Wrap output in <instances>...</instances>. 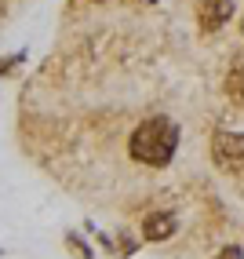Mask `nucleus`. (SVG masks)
<instances>
[{
	"instance_id": "1",
	"label": "nucleus",
	"mask_w": 244,
	"mask_h": 259,
	"mask_svg": "<svg viewBox=\"0 0 244 259\" xmlns=\"http://www.w3.org/2000/svg\"><path fill=\"white\" fill-rule=\"evenodd\" d=\"M175 150H179V124L168 120V117L142 120V124L131 132V139H128L131 161L150 164V168H164L171 157H175Z\"/></svg>"
},
{
	"instance_id": "2",
	"label": "nucleus",
	"mask_w": 244,
	"mask_h": 259,
	"mask_svg": "<svg viewBox=\"0 0 244 259\" xmlns=\"http://www.w3.org/2000/svg\"><path fill=\"white\" fill-rule=\"evenodd\" d=\"M212 161L219 168H244V132H215Z\"/></svg>"
},
{
	"instance_id": "3",
	"label": "nucleus",
	"mask_w": 244,
	"mask_h": 259,
	"mask_svg": "<svg viewBox=\"0 0 244 259\" xmlns=\"http://www.w3.org/2000/svg\"><path fill=\"white\" fill-rule=\"evenodd\" d=\"M237 0H197V19L204 33H215L222 22H230Z\"/></svg>"
},
{
	"instance_id": "4",
	"label": "nucleus",
	"mask_w": 244,
	"mask_h": 259,
	"mask_svg": "<svg viewBox=\"0 0 244 259\" xmlns=\"http://www.w3.org/2000/svg\"><path fill=\"white\" fill-rule=\"evenodd\" d=\"M175 234V215L171 212H153L142 219V237L146 241H168Z\"/></svg>"
},
{
	"instance_id": "5",
	"label": "nucleus",
	"mask_w": 244,
	"mask_h": 259,
	"mask_svg": "<svg viewBox=\"0 0 244 259\" xmlns=\"http://www.w3.org/2000/svg\"><path fill=\"white\" fill-rule=\"evenodd\" d=\"M226 92H230V99L244 102V62H237L230 70V77H226Z\"/></svg>"
},
{
	"instance_id": "6",
	"label": "nucleus",
	"mask_w": 244,
	"mask_h": 259,
	"mask_svg": "<svg viewBox=\"0 0 244 259\" xmlns=\"http://www.w3.org/2000/svg\"><path fill=\"white\" fill-rule=\"evenodd\" d=\"M215 259H244V252H240V245H226Z\"/></svg>"
},
{
	"instance_id": "7",
	"label": "nucleus",
	"mask_w": 244,
	"mask_h": 259,
	"mask_svg": "<svg viewBox=\"0 0 244 259\" xmlns=\"http://www.w3.org/2000/svg\"><path fill=\"white\" fill-rule=\"evenodd\" d=\"M240 33H244V22H240Z\"/></svg>"
}]
</instances>
